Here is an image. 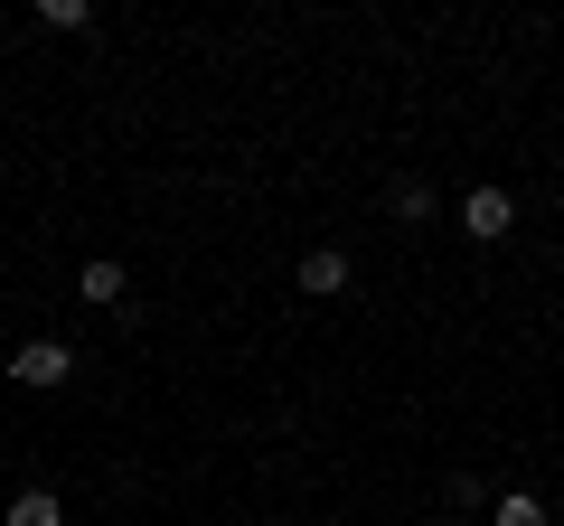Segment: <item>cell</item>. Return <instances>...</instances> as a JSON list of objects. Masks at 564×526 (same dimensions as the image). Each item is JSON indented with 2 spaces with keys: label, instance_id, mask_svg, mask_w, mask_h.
Listing matches in <instances>:
<instances>
[{
  "label": "cell",
  "instance_id": "cell-2",
  "mask_svg": "<svg viewBox=\"0 0 564 526\" xmlns=\"http://www.w3.org/2000/svg\"><path fill=\"white\" fill-rule=\"evenodd\" d=\"M10 376L47 395V385H66V376H76V348H66V339H29L20 358H10Z\"/></svg>",
  "mask_w": 564,
  "mask_h": 526
},
{
  "label": "cell",
  "instance_id": "cell-3",
  "mask_svg": "<svg viewBox=\"0 0 564 526\" xmlns=\"http://www.w3.org/2000/svg\"><path fill=\"white\" fill-rule=\"evenodd\" d=\"M302 292H311V302H339V292H348V254H339V244H311V254H302Z\"/></svg>",
  "mask_w": 564,
  "mask_h": 526
},
{
  "label": "cell",
  "instance_id": "cell-8",
  "mask_svg": "<svg viewBox=\"0 0 564 526\" xmlns=\"http://www.w3.org/2000/svg\"><path fill=\"white\" fill-rule=\"evenodd\" d=\"M39 20H47V29H85L95 10H85V0H39Z\"/></svg>",
  "mask_w": 564,
  "mask_h": 526
},
{
  "label": "cell",
  "instance_id": "cell-6",
  "mask_svg": "<svg viewBox=\"0 0 564 526\" xmlns=\"http://www.w3.org/2000/svg\"><path fill=\"white\" fill-rule=\"evenodd\" d=\"M489 526H545V498H527V489H508V498L489 507Z\"/></svg>",
  "mask_w": 564,
  "mask_h": 526
},
{
  "label": "cell",
  "instance_id": "cell-4",
  "mask_svg": "<svg viewBox=\"0 0 564 526\" xmlns=\"http://www.w3.org/2000/svg\"><path fill=\"white\" fill-rule=\"evenodd\" d=\"M76 292H85L95 310H132V302H122V292H132V273H122V263H104V254L76 273Z\"/></svg>",
  "mask_w": 564,
  "mask_h": 526
},
{
  "label": "cell",
  "instance_id": "cell-7",
  "mask_svg": "<svg viewBox=\"0 0 564 526\" xmlns=\"http://www.w3.org/2000/svg\"><path fill=\"white\" fill-rule=\"evenodd\" d=\"M386 207H395V217H433V188H423V179H395V198H386Z\"/></svg>",
  "mask_w": 564,
  "mask_h": 526
},
{
  "label": "cell",
  "instance_id": "cell-5",
  "mask_svg": "<svg viewBox=\"0 0 564 526\" xmlns=\"http://www.w3.org/2000/svg\"><path fill=\"white\" fill-rule=\"evenodd\" d=\"M0 526H66V507H57V489H20Z\"/></svg>",
  "mask_w": 564,
  "mask_h": 526
},
{
  "label": "cell",
  "instance_id": "cell-1",
  "mask_svg": "<svg viewBox=\"0 0 564 526\" xmlns=\"http://www.w3.org/2000/svg\"><path fill=\"white\" fill-rule=\"evenodd\" d=\"M508 226H518V198H508V188H470L462 198V235L470 244H499Z\"/></svg>",
  "mask_w": 564,
  "mask_h": 526
}]
</instances>
